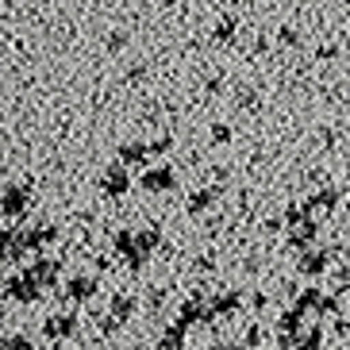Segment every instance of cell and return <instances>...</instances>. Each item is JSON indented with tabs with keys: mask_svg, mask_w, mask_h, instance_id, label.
<instances>
[{
	"mask_svg": "<svg viewBox=\"0 0 350 350\" xmlns=\"http://www.w3.org/2000/svg\"><path fill=\"white\" fill-rule=\"evenodd\" d=\"M212 143H231V127L216 124V127H212Z\"/></svg>",
	"mask_w": 350,
	"mask_h": 350,
	"instance_id": "26",
	"label": "cell"
},
{
	"mask_svg": "<svg viewBox=\"0 0 350 350\" xmlns=\"http://www.w3.org/2000/svg\"><path fill=\"white\" fill-rule=\"evenodd\" d=\"M146 146H150V154H165V150L174 146V139H170V135H162V139H154V143H146Z\"/></svg>",
	"mask_w": 350,
	"mask_h": 350,
	"instance_id": "25",
	"label": "cell"
},
{
	"mask_svg": "<svg viewBox=\"0 0 350 350\" xmlns=\"http://www.w3.org/2000/svg\"><path fill=\"white\" fill-rule=\"evenodd\" d=\"M200 319H204V304H200V300H185V304H181V308H177V319L174 323H181V327H193V323H200Z\"/></svg>",
	"mask_w": 350,
	"mask_h": 350,
	"instance_id": "18",
	"label": "cell"
},
{
	"mask_svg": "<svg viewBox=\"0 0 350 350\" xmlns=\"http://www.w3.org/2000/svg\"><path fill=\"white\" fill-rule=\"evenodd\" d=\"M281 42H288V46H293V42H297V31H293V27H285V31H281Z\"/></svg>",
	"mask_w": 350,
	"mask_h": 350,
	"instance_id": "29",
	"label": "cell"
},
{
	"mask_svg": "<svg viewBox=\"0 0 350 350\" xmlns=\"http://www.w3.org/2000/svg\"><path fill=\"white\" fill-rule=\"evenodd\" d=\"M339 204V193H331V189H323V193H316V196H308V200H304V212H308V216H316V212H331V208Z\"/></svg>",
	"mask_w": 350,
	"mask_h": 350,
	"instance_id": "17",
	"label": "cell"
},
{
	"mask_svg": "<svg viewBox=\"0 0 350 350\" xmlns=\"http://www.w3.org/2000/svg\"><path fill=\"white\" fill-rule=\"evenodd\" d=\"M4 293H8L12 300H20V304H35L42 288L35 285V281L27 278V273H16V278H8V281H4Z\"/></svg>",
	"mask_w": 350,
	"mask_h": 350,
	"instance_id": "10",
	"label": "cell"
},
{
	"mask_svg": "<svg viewBox=\"0 0 350 350\" xmlns=\"http://www.w3.org/2000/svg\"><path fill=\"white\" fill-rule=\"evenodd\" d=\"M58 239V227L54 224H39V227H20V247L23 254L31 250V254H39V250H46Z\"/></svg>",
	"mask_w": 350,
	"mask_h": 350,
	"instance_id": "4",
	"label": "cell"
},
{
	"mask_svg": "<svg viewBox=\"0 0 350 350\" xmlns=\"http://www.w3.org/2000/svg\"><path fill=\"white\" fill-rule=\"evenodd\" d=\"M288 227V243H293V247H308L312 239H316V219L312 216H300V219H293V224H285Z\"/></svg>",
	"mask_w": 350,
	"mask_h": 350,
	"instance_id": "13",
	"label": "cell"
},
{
	"mask_svg": "<svg viewBox=\"0 0 350 350\" xmlns=\"http://www.w3.org/2000/svg\"><path fill=\"white\" fill-rule=\"evenodd\" d=\"M231 31H235V20L227 16V20H224V23H219V27H216V35H219V39H227V35H231Z\"/></svg>",
	"mask_w": 350,
	"mask_h": 350,
	"instance_id": "27",
	"label": "cell"
},
{
	"mask_svg": "<svg viewBox=\"0 0 350 350\" xmlns=\"http://www.w3.org/2000/svg\"><path fill=\"white\" fill-rule=\"evenodd\" d=\"M135 308H139V304H135V297H127V293H116L112 304H108V316H112L116 323H120V327H124L127 319L135 316Z\"/></svg>",
	"mask_w": 350,
	"mask_h": 350,
	"instance_id": "16",
	"label": "cell"
},
{
	"mask_svg": "<svg viewBox=\"0 0 350 350\" xmlns=\"http://www.w3.org/2000/svg\"><path fill=\"white\" fill-rule=\"evenodd\" d=\"M96 278H85V273H77V278L66 281V300H73V304H89V300L96 297Z\"/></svg>",
	"mask_w": 350,
	"mask_h": 350,
	"instance_id": "11",
	"label": "cell"
},
{
	"mask_svg": "<svg viewBox=\"0 0 350 350\" xmlns=\"http://www.w3.org/2000/svg\"><path fill=\"white\" fill-rule=\"evenodd\" d=\"M31 185H8L0 193V216L8 219H23L27 216V208H31Z\"/></svg>",
	"mask_w": 350,
	"mask_h": 350,
	"instance_id": "1",
	"label": "cell"
},
{
	"mask_svg": "<svg viewBox=\"0 0 350 350\" xmlns=\"http://www.w3.org/2000/svg\"><path fill=\"white\" fill-rule=\"evenodd\" d=\"M297 308L300 312H316V316H335V312H339V300L323 297L316 285H308L304 293H297Z\"/></svg>",
	"mask_w": 350,
	"mask_h": 350,
	"instance_id": "5",
	"label": "cell"
},
{
	"mask_svg": "<svg viewBox=\"0 0 350 350\" xmlns=\"http://www.w3.org/2000/svg\"><path fill=\"white\" fill-rule=\"evenodd\" d=\"M331 258H335V250H308V254H300V273H308V278L327 273Z\"/></svg>",
	"mask_w": 350,
	"mask_h": 350,
	"instance_id": "14",
	"label": "cell"
},
{
	"mask_svg": "<svg viewBox=\"0 0 350 350\" xmlns=\"http://www.w3.org/2000/svg\"><path fill=\"white\" fill-rule=\"evenodd\" d=\"M216 200H219V189H196V193L189 196V212H193V216H200V212H208Z\"/></svg>",
	"mask_w": 350,
	"mask_h": 350,
	"instance_id": "20",
	"label": "cell"
},
{
	"mask_svg": "<svg viewBox=\"0 0 350 350\" xmlns=\"http://www.w3.org/2000/svg\"><path fill=\"white\" fill-rule=\"evenodd\" d=\"M158 350H185V327L181 323H170L158 339Z\"/></svg>",
	"mask_w": 350,
	"mask_h": 350,
	"instance_id": "21",
	"label": "cell"
},
{
	"mask_svg": "<svg viewBox=\"0 0 350 350\" xmlns=\"http://www.w3.org/2000/svg\"><path fill=\"white\" fill-rule=\"evenodd\" d=\"M146 158H150V146L146 143H124L120 146V162L124 165H146Z\"/></svg>",
	"mask_w": 350,
	"mask_h": 350,
	"instance_id": "19",
	"label": "cell"
},
{
	"mask_svg": "<svg viewBox=\"0 0 350 350\" xmlns=\"http://www.w3.org/2000/svg\"><path fill=\"white\" fill-rule=\"evenodd\" d=\"M127 189H131L127 165H124V162H112V165H108V170L100 174V193H104V196H112V200H116V196H124Z\"/></svg>",
	"mask_w": 350,
	"mask_h": 350,
	"instance_id": "7",
	"label": "cell"
},
{
	"mask_svg": "<svg viewBox=\"0 0 350 350\" xmlns=\"http://www.w3.org/2000/svg\"><path fill=\"white\" fill-rule=\"evenodd\" d=\"M143 189H146V193H174V189H177L174 165H154V170H146V174H143Z\"/></svg>",
	"mask_w": 350,
	"mask_h": 350,
	"instance_id": "9",
	"label": "cell"
},
{
	"mask_svg": "<svg viewBox=\"0 0 350 350\" xmlns=\"http://www.w3.org/2000/svg\"><path fill=\"white\" fill-rule=\"evenodd\" d=\"M16 258H23L20 227H8V231H0V262H16Z\"/></svg>",
	"mask_w": 350,
	"mask_h": 350,
	"instance_id": "15",
	"label": "cell"
},
{
	"mask_svg": "<svg viewBox=\"0 0 350 350\" xmlns=\"http://www.w3.org/2000/svg\"><path fill=\"white\" fill-rule=\"evenodd\" d=\"M23 273H27L39 288H51V285H58V278H62V262H58V258H46L39 250V254L31 258V266L23 269Z\"/></svg>",
	"mask_w": 350,
	"mask_h": 350,
	"instance_id": "2",
	"label": "cell"
},
{
	"mask_svg": "<svg viewBox=\"0 0 350 350\" xmlns=\"http://www.w3.org/2000/svg\"><path fill=\"white\" fill-rule=\"evenodd\" d=\"M0 316H4V308H0Z\"/></svg>",
	"mask_w": 350,
	"mask_h": 350,
	"instance_id": "33",
	"label": "cell"
},
{
	"mask_svg": "<svg viewBox=\"0 0 350 350\" xmlns=\"http://www.w3.org/2000/svg\"><path fill=\"white\" fill-rule=\"evenodd\" d=\"M304 327V312L300 308H288L278 316V335H288V331H300Z\"/></svg>",
	"mask_w": 350,
	"mask_h": 350,
	"instance_id": "22",
	"label": "cell"
},
{
	"mask_svg": "<svg viewBox=\"0 0 350 350\" xmlns=\"http://www.w3.org/2000/svg\"><path fill=\"white\" fill-rule=\"evenodd\" d=\"M239 304H243V293H219L212 304H204V319H227V316H235Z\"/></svg>",
	"mask_w": 350,
	"mask_h": 350,
	"instance_id": "12",
	"label": "cell"
},
{
	"mask_svg": "<svg viewBox=\"0 0 350 350\" xmlns=\"http://www.w3.org/2000/svg\"><path fill=\"white\" fill-rule=\"evenodd\" d=\"M42 335H46L51 342L77 335V316H73V312H54V316H46V323H42Z\"/></svg>",
	"mask_w": 350,
	"mask_h": 350,
	"instance_id": "8",
	"label": "cell"
},
{
	"mask_svg": "<svg viewBox=\"0 0 350 350\" xmlns=\"http://www.w3.org/2000/svg\"><path fill=\"white\" fill-rule=\"evenodd\" d=\"M0 93H4V85H0Z\"/></svg>",
	"mask_w": 350,
	"mask_h": 350,
	"instance_id": "32",
	"label": "cell"
},
{
	"mask_svg": "<svg viewBox=\"0 0 350 350\" xmlns=\"http://www.w3.org/2000/svg\"><path fill=\"white\" fill-rule=\"evenodd\" d=\"M208 350H243V347H235V342H216V347H208Z\"/></svg>",
	"mask_w": 350,
	"mask_h": 350,
	"instance_id": "31",
	"label": "cell"
},
{
	"mask_svg": "<svg viewBox=\"0 0 350 350\" xmlns=\"http://www.w3.org/2000/svg\"><path fill=\"white\" fill-rule=\"evenodd\" d=\"M258 342H262V327H250L247 331V347H258Z\"/></svg>",
	"mask_w": 350,
	"mask_h": 350,
	"instance_id": "28",
	"label": "cell"
},
{
	"mask_svg": "<svg viewBox=\"0 0 350 350\" xmlns=\"http://www.w3.org/2000/svg\"><path fill=\"white\" fill-rule=\"evenodd\" d=\"M135 235H139V247H143L146 258L154 254L158 243H162V231H158V227H143V231H135Z\"/></svg>",
	"mask_w": 350,
	"mask_h": 350,
	"instance_id": "23",
	"label": "cell"
},
{
	"mask_svg": "<svg viewBox=\"0 0 350 350\" xmlns=\"http://www.w3.org/2000/svg\"><path fill=\"white\" fill-rule=\"evenodd\" d=\"M339 285H342V288L350 285V266H342V269H339Z\"/></svg>",
	"mask_w": 350,
	"mask_h": 350,
	"instance_id": "30",
	"label": "cell"
},
{
	"mask_svg": "<svg viewBox=\"0 0 350 350\" xmlns=\"http://www.w3.org/2000/svg\"><path fill=\"white\" fill-rule=\"evenodd\" d=\"M112 247H116V258L127 262L131 269L146 266V254H143V247H139V235H135V231H120V235L112 239Z\"/></svg>",
	"mask_w": 350,
	"mask_h": 350,
	"instance_id": "3",
	"label": "cell"
},
{
	"mask_svg": "<svg viewBox=\"0 0 350 350\" xmlns=\"http://www.w3.org/2000/svg\"><path fill=\"white\" fill-rule=\"evenodd\" d=\"M278 347L281 350H319V347H323V331H319V327L288 331V335H278Z\"/></svg>",
	"mask_w": 350,
	"mask_h": 350,
	"instance_id": "6",
	"label": "cell"
},
{
	"mask_svg": "<svg viewBox=\"0 0 350 350\" xmlns=\"http://www.w3.org/2000/svg\"><path fill=\"white\" fill-rule=\"evenodd\" d=\"M0 350H35L27 335H8V339H0Z\"/></svg>",
	"mask_w": 350,
	"mask_h": 350,
	"instance_id": "24",
	"label": "cell"
}]
</instances>
